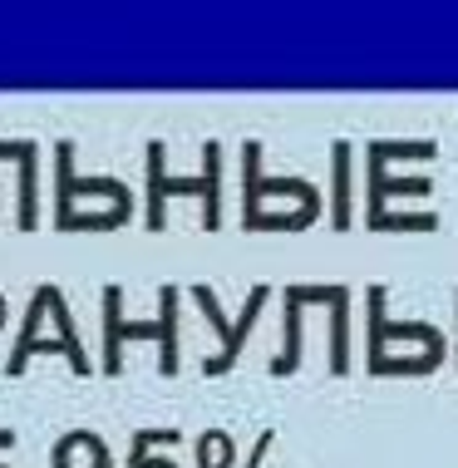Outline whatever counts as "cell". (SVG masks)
Here are the masks:
<instances>
[{
    "instance_id": "1",
    "label": "cell",
    "mask_w": 458,
    "mask_h": 468,
    "mask_svg": "<svg viewBox=\"0 0 458 468\" xmlns=\"http://www.w3.org/2000/svg\"><path fill=\"white\" fill-rule=\"evenodd\" d=\"M177 286H158V321H123V286H104V375L123 370V340H158V375H177Z\"/></svg>"
},
{
    "instance_id": "2",
    "label": "cell",
    "mask_w": 458,
    "mask_h": 468,
    "mask_svg": "<svg viewBox=\"0 0 458 468\" xmlns=\"http://www.w3.org/2000/svg\"><path fill=\"white\" fill-rule=\"evenodd\" d=\"M40 321H45V291L35 286V296H30V311H25V325H20V340H16V350H10V360H5V375L16 379L25 375V365H30L35 356H45V350H55V356H65L69 360V370L74 375H94V365H89L84 356V346H80V331H74V315H69V301H65V291L55 286V296H49V321H55V335H40Z\"/></svg>"
},
{
    "instance_id": "3",
    "label": "cell",
    "mask_w": 458,
    "mask_h": 468,
    "mask_svg": "<svg viewBox=\"0 0 458 468\" xmlns=\"http://www.w3.org/2000/svg\"><path fill=\"white\" fill-rule=\"evenodd\" d=\"M202 193V232L222 227V148L208 144L202 148V178H168L163 173V144H148V232H163V197H183Z\"/></svg>"
},
{
    "instance_id": "4",
    "label": "cell",
    "mask_w": 458,
    "mask_h": 468,
    "mask_svg": "<svg viewBox=\"0 0 458 468\" xmlns=\"http://www.w3.org/2000/svg\"><path fill=\"white\" fill-rule=\"evenodd\" d=\"M193 301L202 306V315H208V325L222 335V356H212V360H202V375L208 379H218V375H227L237 365V356H241V340L251 335V325H257V315H261V306L272 301V286H251V296H247V306H241V315L232 325H227V315H222V306H218V291L212 286H193Z\"/></svg>"
},
{
    "instance_id": "5",
    "label": "cell",
    "mask_w": 458,
    "mask_h": 468,
    "mask_svg": "<svg viewBox=\"0 0 458 468\" xmlns=\"http://www.w3.org/2000/svg\"><path fill=\"white\" fill-rule=\"evenodd\" d=\"M261 197H296L301 207L321 212V193L305 178H261V144L247 138V148H241V227H247V232L261 212Z\"/></svg>"
},
{
    "instance_id": "6",
    "label": "cell",
    "mask_w": 458,
    "mask_h": 468,
    "mask_svg": "<svg viewBox=\"0 0 458 468\" xmlns=\"http://www.w3.org/2000/svg\"><path fill=\"white\" fill-rule=\"evenodd\" d=\"M365 325H370V360H365V370H375L379 360H385V340H424V346L443 350V331L429 321H385V286H370V315H365Z\"/></svg>"
},
{
    "instance_id": "7",
    "label": "cell",
    "mask_w": 458,
    "mask_h": 468,
    "mask_svg": "<svg viewBox=\"0 0 458 468\" xmlns=\"http://www.w3.org/2000/svg\"><path fill=\"white\" fill-rule=\"evenodd\" d=\"M365 173H370V197H365V227H370V232H379V222H385V197H399V193L424 197V193H434V183H429V178H399V183H389L385 178V148H379V144H370Z\"/></svg>"
},
{
    "instance_id": "8",
    "label": "cell",
    "mask_w": 458,
    "mask_h": 468,
    "mask_svg": "<svg viewBox=\"0 0 458 468\" xmlns=\"http://www.w3.org/2000/svg\"><path fill=\"white\" fill-rule=\"evenodd\" d=\"M346 315H350V286H336L330 296V375H350V335H346Z\"/></svg>"
},
{
    "instance_id": "9",
    "label": "cell",
    "mask_w": 458,
    "mask_h": 468,
    "mask_svg": "<svg viewBox=\"0 0 458 468\" xmlns=\"http://www.w3.org/2000/svg\"><path fill=\"white\" fill-rule=\"evenodd\" d=\"M282 335H286V356L272 360V375H296V365H301V286H286Z\"/></svg>"
},
{
    "instance_id": "10",
    "label": "cell",
    "mask_w": 458,
    "mask_h": 468,
    "mask_svg": "<svg viewBox=\"0 0 458 468\" xmlns=\"http://www.w3.org/2000/svg\"><path fill=\"white\" fill-rule=\"evenodd\" d=\"M330 222H336V232L350 227V144L346 138L336 144V197H330Z\"/></svg>"
},
{
    "instance_id": "11",
    "label": "cell",
    "mask_w": 458,
    "mask_h": 468,
    "mask_svg": "<svg viewBox=\"0 0 458 468\" xmlns=\"http://www.w3.org/2000/svg\"><path fill=\"white\" fill-rule=\"evenodd\" d=\"M197 463L202 468H227L232 463V439H227L222 429H212L208 439H197Z\"/></svg>"
},
{
    "instance_id": "12",
    "label": "cell",
    "mask_w": 458,
    "mask_h": 468,
    "mask_svg": "<svg viewBox=\"0 0 458 468\" xmlns=\"http://www.w3.org/2000/svg\"><path fill=\"white\" fill-rule=\"evenodd\" d=\"M153 444H177V429H138V434H133V449H129V468H144Z\"/></svg>"
},
{
    "instance_id": "13",
    "label": "cell",
    "mask_w": 458,
    "mask_h": 468,
    "mask_svg": "<svg viewBox=\"0 0 458 468\" xmlns=\"http://www.w3.org/2000/svg\"><path fill=\"white\" fill-rule=\"evenodd\" d=\"M272 439H276V434H272V429H266V434L257 439V449H251V459H247V468H261V459H266V449H272Z\"/></svg>"
},
{
    "instance_id": "14",
    "label": "cell",
    "mask_w": 458,
    "mask_h": 468,
    "mask_svg": "<svg viewBox=\"0 0 458 468\" xmlns=\"http://www.w3.org/2000/svg\"><path fill=\"white\" fill-rule=\"evenodd\" d=\"M0 325H5V306H0Z\"/></svg>"
},
{
    "instance_id": "15",
    "label": "cell",
    "mask_w": 458,
    "mask_h": 468,
    "mask_svg": "<svg viewBox=\"0 0 458 468\" xmlns=\"http://www.w3.org/2000/svg\"><path fill=\"white\" fill-rule=\"evenodd\" d=\"M0 468H5V463H0Z\"/></svg>"
}]
</instances>
